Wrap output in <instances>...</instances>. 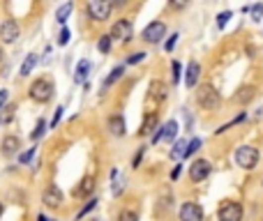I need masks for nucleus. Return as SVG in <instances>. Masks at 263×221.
<instances>
[{
	"label": "nucleus",
	"mask_w": 263,
	"mask_h": 221,
	"mask_svg": "<svg viewBox=\"0 0 263 221\" xmlns=\"http://www.w3.org/2000/svg\"><path fill=\"white\" fill-rule=\"evenodd\" d=\"M196 104L203 111H217V108L222 106V94L217 92L210 83H203V86L196 88Z\"/></svg>",
	"instance_id": "f257e3e1"
},
{
	"label": "nucleus",
	"mask_w": 263,
	"mask_h": 221,
	"mask_svg": "<svg viewBox=\"0 0 263 221\" xmlns=\"http://www.w3.org/2000/svg\"><path fill=\"white\" fill-rule=\"evenodd\" d=\"M233 159H236V164L240 168H245V171H254V168L259 166L261 152H259L254 145H240L236 150V154H233Z\"/></svg>",
	"instance_id": "f03ea898"
},
{
	"label": "nucleus",
	"mask_w": 263,
	"mask_h": 221,
	"mask_svg": "<svg viewBox=\"0 0 263 221\" xmlns=\"http://www.w3.org/2000/svg\"><path fill=\"white\" fill-rule=\"evenodd\" d=\"M28 92H30V99L33 101H37V104H47V101L53 99L55 88L49 79H37V81H33V86H30Z\"/></svg>",
	"instance_id": "7ed1b4c3"
},
{
	"label": "nucleus",
	"mask_w": 263,
	"mask_h": 221,
	"mask_svg": "<svg viewBox=\"0 0 263 221\" xmlns=\"http://www.w3.org/2000/svg\"><path fill=\"white\" fill-rule=\"evenodd\" d=\"M111 42H120V44H127L134 37V28H132V21L129 19H120L111 26V33H108Z\"/></svg>",
	"instance_id": "20e7f679"
},
{
	"label": "nucleus",
	"mask_w": 263,
	"mask_h": 221,
	"mask_svg": "<svg viewBox=\"0 0 263 221\" xmlns=\"http://www.w3.org/2000/svg\"><path fill=\"white\" fill-rule=\"evenodd\" d=\"M164 35H166V23L164 21H153V23H148V26L143 28L141 40L146 44H159L164 40Z\"/></svg>",
	"instance_id": "39448f33"
},
{
	"label": "nucleus",
	"mask_w": 263,
	"mask_h": 221,
	"mask_svg": "<svg viewBox=\"0 0 263 221\" xmlns=\"http://www.w3.org/2000/svg\"><path fill=\"white\" fill-rule=\"evenodd\" d=\"M217 219L219 221H243V205L236 201H226L219 205V212H217Z\"/></svg>",
	"instance_id": "423d86ee"
},
{
	"label": "nucleus",
	"mask_w": 263,
	"mask_h": 221,
	"mask_svg": "<svg viewBox=\"0 0 263 221\" xmlns=\"http://www.w3.org/2000/svg\"><path fill=\"white\" fill-rule=\"evenodd\" d=\"M111 9H113V5L106 0H90L88 2V16L93 21H106Z\"/></svg>",
	"instance_id": "0eeeda50"
},
{
	"label": "nucleus",
	"mask_w": 263,
	"mask_h": 221,
	"mask_svg": "<svg viewBox=\"0 0 263 221\" xmlns=\"http://www.w3.org/2000/svg\"><path fill=\"white\" fill-rule=\"evenodd\" d=\"M19 35H21V28L14 19H5L0 23V40L5 42V44H14V42L19 40Z\"/></svg>",
	"instance_id": "6e6552de"
},
{
	"label": "nucleus",
	"mask_w": 263,
	"mask_h": 221,
	"mask_svg": "<svg viewBox=\"0 0 263 221\" xmlns=\"http://www.w3.org/2000/svg\"><path fill=\"white\" fill-rule=\"evenodd\" d=\"M212 166H210L208 159H194V164L189 166V180L192 182H203L210 175Z\"/></svg>",
	"instance_id": "1a4fd4ad"
},
{
	"label": "nucleus",
	"mask_w": 263,
	"mask_h": 221,
	"mask_svg": "<svg viewBox=\"0 0 263 221\" xmlns=\"http://www.w3.org/2000/svg\"><path fill=\"white\" fill-rule=\"evenodd\" d=\"M180 221H203V208L194 201L180 205Z\"/></svg>",
	"instance_id": "9d476101"
},
{
	"label": "nucleus",
	"mask_w": 263,
	"mask_h": 221,
	"mask_svg": "<svg viewBox=\"0 0 263 221\" xmlns=\"http://www.w3.org/2000/svg\"><path fill=\"white\" fill-rule=\"evenodd\" d=\"M42 203L51 210H58L62 205V191L55 187V184H49V187L44 189V194H42Z\"/></svg>",
	"instance_id": "9b49d317"
},
{
	"label": "nucleus",
	"mask_w": 263,
	"mask_h": 221,
	"mask_svg": "<svg viewBox=\"0 0 263 221\" xmlns=\"http://www.w3.org/2000/svg\"><path fill=\"white\" fill-rule=\"evenodd\" d=\"M175 134H178V122H175V120H169L162 129H157L155 134H153V143H159V141H173Z\"/></svg>",
	"instance_id": "f8f14e48"
},
{
	"label": "nucleus",
	"mask_w": 263,
	"mask_h": 221,
	"mask_svg": "<svg viewBox=\"0 0 263 221\" xmlns=\"http://www.w3.org/2000/svg\"><path fill=\"white\" fill-rule=\"evenodd\" d=\"M2 154L5 157H12V154L19 152V147H21V138L19 136H14V134H7L5 138H2Z\"/></svg>",
	"instance_id": "ddd939ff"
},
{
	"label": "nucleus",
	"mask_w": 263,
	"mask_h": 221,
	"mask_svg": "<svg viewBox=\"0 0 263 221\" xmlns=\"http://www.w3.org/2000/svg\"><path fill=\"white\" fill-rule=\"evenodd\" d=\"M199 76H201V65L192 60V62L187 65V72H185V86L192 90V88L199 83Z\"/></svg>",
	"instance_id": "4468645a"
},
{
	"label": "nucleus",
	"mask_w": 263,
	"mask_h": 221,
	"mask_svg": "<svg viewBox=\"0 0 263 221\" xmlns=\"http://www.w3.org/2000/svg\"><path fill=\"white\" fill-rule=\"evenodd\" d=\"M155 129H159L157 127V113H148L143 118V125H141V129H139V134L150 136V134H155Z\"/></svg>",
	"instance_id": "2eb2a0df"
},
{
	"label": "nucleus",
	"mask_w": 263,
	"mask_h": 221,
	"mask_svg": "<svg viewBox=\"0 0 263 221\" xmlns=\"http://www.w3.org/2000/svg\"><path fill=\"white\" fill-rule=\"evenodd\" d=\"M106 127L113 136H125V120H122L120 115H111L106 122Z\"/></svg>",
	"instance_id": "dca6fc26"
},
{
	"label": "nucleus",
	"mask_w": 263,
	"mask_h": 221,
	"mask_svg": "<svg viewBox=\"0 0 263 221\" xmlns=\"http://www.w3.org/2000/svg\"><path fill=\"white\" fill-rule=\"evenodd\" d=\"M88 72H90V60H79L76 72H74V81H76V83H83V81L88 79Z\"/></svg>",
	"instance_id": "f3484780"
},
{
	"label": "nucleus",
	"mask_w": 263,
	"mask_h": 221,
	"mask_svg": "<svg viewBox=\"0 0 263 221\" xmlns=\"http://www.w3.org/2000/svg\"><path fill=\"white\" fill-rule=\"evenodd\" d=\"M93 189H95L93 177H83V182L74 189V194L79 196V198H83V196H90V194H93Z\"/></svg>",
	"instance_id": "a211bd4d"
},
{
	"label": "nucleus",
	"mask_w": 263,
	"mask_h": 221,
	"mask_svg": "<svg viewBox=\"0 0 263 221\" xmlns=\"http://www.w3.org/2000/svg\"><path fill=\"white\" fill-rule=\"evenodd\" d=\"M254 92H257L254 88H240L238 94L233 97V101H236V104H247V101L254 99Z\"/></svg>",
	"instance_id": "6ab92c4d"
},
{
	"label": "nucleus",
	"mask_w": 263,
	"mask_h": 221,
	"mask_svg": "<svg viewBox=\"0 0 263 221\" xmlns=\"http://www.w3.org/2000/svg\"><path fill=\"white\" fill-rule=\"evenodd\" d=\"M37 60H40V58H37V53H28V58L23 60V65H21V69H19L21 76H28V74L33 72L35 65H37Z\"/></svg>",
	"instance_id": "aec40b11"
},
{
	"label": "nucleus",
	"mask_w": 263,
	"mask_h": 221,
	"mask_svg": "<svg viewBox=\"0 0 263 221\" xmlns=\"http://www.w3.org/2000/svg\"><path fill=\"white\" fill-rule=\"evenodd\" d=\"M72 9H74V5H72V2L60 5V7H58V12H55V21H58V23H65V21L69 19V14H72Z\"/></svg>",
	"instance_id": "412c9836"
},
{
	"label": "nucleus",
	"mask_w": 263,
	"mask_h": 221,
	"mask_svg": "<svg viewBox=\"0 0 263 221\" xmlns=\"http://www.w3.org/2000/svg\"><path fill=\"white\" fill-rule=\"evenodd\" d=\"M122 74H125V67L122 65H118V67H113L111 69V74L106 76V81H104V88H111L115 83L118 79H122Z\"/></svg>",
	"instance_id": "4be33fe9"
},
{
	"label": "nucleus",
	"mask_w": 263,
	"mask_h": 221,
	"mask_svg": "<svg viewBox=\"0 0 263 221\" xmlns=\"http://www.w3.org/2000/svg\"><path fill=\"white\" fill-rule=\"evenodd\" d=\"M150 97H157L159 101L166 97V86H164L162 81H157V83H153V86H150Z\"/></svg>",
	"instance_id": "5701e85b"
},
{
	"label": "nucleus",
	"mask_w": 263,
	"mask_h": 221,
	"mask_svg": "<svg viewBox=\"0 0 263 221\" xmlns=\"http://www.w3.org/2000/svg\"><path fill=\"white\" fill-rule=\"evenodd\" d=\"M44 132H47V120H44V118H40V120H37V125H35V132L30 134V138H33V141H40L42 136H44Z\"/></svg>",
	"instance_id": "b1692460"
},
{
	"label": "nucleus",
	"mask_w": 263,
	"mask_h": 221,
	"mask_svg": "<svg viewBox=\"0 0 263 221\" xmlns=\"http://www.w3.org/2000/svg\"><path fill=\"white\" fill-rule=\"evenodd\" d=\"M97 51H100V53H104V55L111 51V37H108V35H102L100 40H97Z\"/></svg>",
	"instance_id": "393cba45"
},
{
	"label": "nucleus",
	"mask_w": 263,
	"mask_h": 221,
	"mask_svg": "<svg viewBox=\"0 0 263 221\" xmlns=\"http://www.w3.org/2000/svg\"><path fill=\"white\" fill-rule=\"evenodd\" d=\"M180 76H182V67H180V62L173 60L171 62V81H173L175 86L180 83Z\"/></svg>",
	"instance_id": "a878e982"
},
{
	"label": "nucleus",
	"mask_w": 263,
	"mask_h": 221,
	"mask_svg": "<svg viewBox=\"0 0 263 221\" xmlns=\"http://www.w3.org/2000/svg\"><path fill=\"white\" fill-rule=\"evenodd\" d=\"M185 145H187V143H185V141H175L173 150H171V152H169V157H171V159H180L182 154H185Z\"/></svg>",
	"instance_id": "bb28decb"
},
{
	"label": "nucleus",
	"mask_w": 263,
	"mask_h": 221,
	"mask_svg": "<svg viewBox=\"0 0 263 221\" xmlns=\"http://www.w3.org/2000/svg\"><path fill=\"white\" fill-rule=\"evenodd\" d=\"M199 147H201V138H192V141L185 145V154H182V157H192Z\"/></svg>",
	"instance_id": "cd10ccee"
},
{
	"label": "nucleus",
	"mask_w": 263,
	"mask_h": 221,
	"mask_svg": "<svg viewBox=\"0 0 263 221\" xmlns=\"http://www.w3.org/2000/svg\"><path fill=\"white\" fill-rule=\"evenodd\" d=\"M229 19H233V12H219L217 14V28H226V23H229Z\"/></svg>",
	"instance_id": "c85d7f7f"
},
{
	"label": "nucleus",
	"mask_w": 263,
	"mask_h": 221,
	"mask_svg": "<svg viewBox=\"0 0 263 221\" xmlns=\"http://www.w3.org/2000/svg\"><path fill=\"white\" fill-rule=\"evenodd\" d=\"M118 221H139V215H136L134 210H122Z\"/></svg>",
	"instance_id": "c756f323"
},
{
	"label": "nucleus",
	"mask_w": 263,
	"mask_h": 221,
	"mask_svg": "<svg viewBox=\"0 0 263 221\" xmlns=\"http://www.w3.org/2000/svg\"><path fill=\"white\" fill-rule=\"evenodd\" d=\"M146 55H148V53H143V51H136V53H132L127 58V65H139V62L146 60Z\"/></svg>",
	"instance_id": "7c9ffc66"
},
{
	"label": "nucleus",
	"mask_w": 263,
	"mask_h": 221,
	"mask_svg": "<svg viewBox=\"0 0 263 221\" xmlns=\"http://www.w3.org/2000/svg\"><path fill=\"white\" fill-rule=\"evenodd\" d=\"M247 12H252V19H254V21H261L263 19V5H261V2H259V5H252Z\"/></svg>",
	"instance_id": "2f4dec72"
},
{
	"label": "nucleus",
	"mask_w": 263,
	"mask_h": 221,
	"mask_svg": "<svg viewBox=\"0 0 263 221\" xmlns=\"http://www.w3.org/2000/svg\"><path fill=\"white\" fill-rule=\"evenodd\" d=\"M35 152H37V147H30L28 152H21L19 154V164H30V159L35 157Z\"/></svg>",
	"instance_id": "473e14b6"
},
{
	"label": "nucleus",
	"mask_w": 263,
	"mask_h": 221,
	"mask_svg": "<svg viewBox=\"0 0 263 221\" xmlns=\"http://www.w3.org/2000/svg\"><path fill=\"white\" fill-rule=\"evenodd\" d=\"M95 208H97V198H90V201H88L86 203V208H83L81 210V212H79V219H83V217H86L88 215V212H93V210Z\"/></svg>",
	"instance_id": "72a5a7b5"
},
{
	"label": "nucleus",
	"mask_w": 263,
	"mask_h": 221,
	"mask_svg": "<svg viewBox=\"0 0 263 221\" xmlns=\"http://www.w3.org/2000/svg\"><path fill=\"white\" fill-rule=\"evenodd\" d=\"M69 37H72V35H69V30H67V28H62L60 35H58V44H60V46L69 44Z\"/></svg>",
	"instance_id": "f704fd0d"
},
{
	"label": "nucleus",
	"mask_w": 263,
	"mask_h": 221,
	"mask_svg": "<svg viewBox=\"0 0 263 221\" xmlns=\"http://www.w3.org/2000/svg\"><path fill=\"white\" fill-rule=\"evenodd\" d=\"M175 44H178V33H175V35H171L169 40H166V44H164V48H166V51H169V53H171V51H173V48H175Z\"/></svg>",
	"instance_id": "c9c22d12"
},
{
	"label": "nucleus",
	"mask_w": 263,
	"mask_h": 221,
	"mask_svg": "<svg viewBox=\"0 0 263 221\" xmlns=\"http://www.w3.org/2000/svg\"><path fill=\"white\" fill-rule=\"evenodd\" d=\"M143 154H146V147H139V152H136L134 159H132V166H134V168H139V164H141V159H143Z\"/></svg>",
	"instance_id": "e433bc0d"
},
{
	"label": "nucleus",
	"mask_w": 263,
	"mask_h": 221,
	"mask_svg": "<svg viewBox=\"0 0 263 221\" xmlns=\"http://www.w3.org/2000/svg\"><path fill=\"white\" fill-rule=\"evenodd\" d=\"M62 111H65V106H58V108H55V115H53V120H51V127H55V125L60 122V118H62Z\"/></svg>",
	"instance_id": "4c0bfd02"
},
{
	"label": "nucleus",
	"mask_w": 263,
	"mask_h": 221,
	"mask_svg": "<svg viewBox=\"0 0 263 221\" xmlns=\"http://www.w3.org/2000/svg\"><path fill=\"white\" fill-rule=\"evenodd\" d=\"M5 111H7V113L2 115V120H0V122H5V125H7V122H9V120H12V118H14V106L5 108Z\"/></svg>",
	"instance_id": "58836bf2"
},
{
	"label": "nucleus",
	"mask_w": 263,
	"mask_h": 221,
	"mask_svg": "<svg viewBox=\"0 0 263 221\" xmlns=\"http://www.w3.org/2000/svg\"><path fill=\"white\" fill-rule=\"evenodd\" d=\"M180 173H182V166H180V164H175V168L171 171V180H178V177H180Z\"/></svg>",
	"instance_id": "ea45409f"
},
{
	"label": "nucleus",
	"mask_w": 263,
	"mask_h": 221,
	"mask_svg": "<svg viewBox=\"0 0 263 221\" xmlns=\"http://www.w3.org/2000/svg\"><path fill=\"white\" fill-rule=\"evenodd\" d=\"M5 104H7V90H0V111L5 108Z\"/></svg>",
	"instance_id": "a19ab883"
},
{
	"label": "nucleus",
	"mask_w": 263,
	"mask_h": 221,
	"mask_svg": "<svg viewBox=\"0 0 263 221\" xmlns=\"http://www.w3.org/2000/svg\"><path fill=\"white\" fill-rule=\"evenodd\" d=\"M37 221H51V219H47L44 215H40V217H37Z\"/></svg>",
	"instance_id": "79ce46f5"
},
{
	"label": "nucleus",
	"mask_w": 263,
	"mask_h": 221,
	"mask_svg": "<svg viewBox=\"0 0 263 221\" xmlns=\"http://www.w3.org/2000/svg\"><path fill=\"white\" fill-rule=\"evenodd\" d=\"M0 217H2V203H0Z\"/></svg>",
	"instance_id": "37998d69"
},
{
	"label": "nucleus",
	"mask_w": 263,
	"mask_h": 221,
	"mask_svg": "<svg viewBox=\"0 0 263 221\" xmlns=\"http://www.w3.org/2000/svg\"><path fill=\"white\" fill-rule=\"evenodd\" d=\"M0 60H2V48H0Z\"/></svg>",
	"instance_id": "c03bdc74"
}]
</instances>
